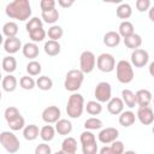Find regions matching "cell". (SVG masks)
<instances>
[{
    "label": "cell",
    "mask_w": 154,
    "mask_h": 154,
    "mask_svg": "<svg viewBox=\"0 0 154 154\" xmlns=\"http://www.w3.org/2000/svg\"><path fill=\"white\" fill-rule=\"evenodd\" d=\"M5 12L10 18L24 22L31 16V6L28 0H14L6 5Z\"/></svg>",
    "instance_id": "cell-1"
},
{
    "label": "cell",
    "mask_w": 154,
    "mask_h": 154,
    "mask_svg": "<svg viewBox=\"0 0 154 154\" xmlns=\"http://www.w3.org/2000/svg\"><path fill=\"white\" fill-rule=\"evenodd\" d=\"M84 97L78 93H72L69 96L67 105H66V113L70 118H79L84 111Z\"/></svg>",
    "instance_id": "cell-2"
},
{
    "label": "cell",
    "mask_w": 154,
    "mask_h": 154,
    "mask_svg": "<svg viewBox=\"0 0 154 154\" xmlns=\"http://www.w3.org/2000/svg\"><path fill=\"white\" fill-rule=\"evenodd\" d=\"M83 81H84V73L79 69H73L66 73L65 81H64V87L67 91L76 93L81 88Z\"/></svg>",
    "instance_id": "cell-3"
},
{
    "label": "cell",
    "mask_w": 154,
    "mask_h": 154,
    "mask_svg": "<svg viewBox=\"0 0 154 154\" xmlns=\"http://www.w3.org/2000/svg\"><path fill=\"white\" fill-rule=\"evenodd\" d=\"M116 75H117V79L123 83V84H128L134 79V69L131 63H129L128 60H119L116 65Z\"/></svg>",
    "instance_id": "cell-4"
},
{
    "label": "cell",
    "mask_w": 154,
    "mask_h": 154,
    "mask_svg": "<svg viewBox=\"0 0 154 154\" xmlns=\"http://www.w3.org/2000/svg\"><path fill=\"white\" fill-rule=\"evenodd\" d=\"M0 143L10 154H14L19 150L20 143L18 137L11 131H2L0 134Z\"/></svg>",
    "instance_id": "cell-5"
},
{
    "label": "cell",
    "mask_w": 154,
    "mask_h": 154,
    "mask_svg": "<svg viewBox=\"0 0 154 154\" xmlns=\"http://www.w3.org/2000/svg\"><path fill=\"white\" fill-rule=\"evenodd\" d=\"M96 65V58L93 52L90 51H84L79 55V70L85 75L90 73Z\"/></svg>",
    "instance_id": "cell-6"
},
{
    "label": "cell",
    "mask_w": 154,
    "mask_h": 154,
    "mask_svg": "<svg viewBox=\"0 0 154 154\" xmlns=\"http://www.w3.org/2000/svg\"><path fill=\"white\" fill-rule=\"evenodd\" d=\"M96 66L101 72H112L116 69V59L109 53H101L96 58Z\"/></svg>",
    "instance_id": "cell-7"
},
{
    "label": "cell",
    "mask_w": 154,
    "mask_h": 154,
    "mask_svg": "<svg viewBox=\"0 0 154 154\" xmlns=\"http://www.w3.org/2000/svg\"><path fill=\"white\" fill-rule=\"evenodd\" d=\"M94 95L96 97V101L101 102H108L112 99V87L108 82H99L95 87Z\"/></svg>",
    "instance_id": "cell-8"
},
{
    "label": "cell",
    "mask_w": 154,
    "mask_h": 154,
    "mask_svg": "<svg viewBox=\"0 0 154 154\" xmlns=\"http://www.w3.org/2000/svg\"><path fill=\"white\" fill-rule=\"evenodd\" d=\"M149 61V54L146 49L138 48L131 53V65L135 67H144Z\"/></svg>",
    "instance_id": "cell-9"
},
{
    "label": "cell",
    "mask_w": 154,
    "mask_h": 154,
    "mask_svg": "<svg viewBox=\"0 0 154 154\" xmlns=\"http://www.w3.org/2000/svg\"><path fill=\"white\" fill-rule=\"evenodd\" d=\"M42 120L47 124H53L57 123L60 119L61 112L58 106H48L42 111Z\"/></svg>",
    "instance_id": "cell-10"
},
{
    "label": "cell",
    "mask_w": 154,
    "mask_h": 154,
    "mask_svg": "<svg viewBox=\"0 0 154 154\" xmlns=\"http://www.w3.org/2000/svg\"><path fill=\"white\" fill-rule=\"evenodd\" d=\"M119 136V131L116 129V128H105L102 129L99 135H97V138L101 143L103 144H109V143H113L114 141H117Z\"/></svg>",
    "instance_id": "cell-11"
},
{
    "label": "cell",
    "mask_w": 154,
    "mask_h": 154,
    "mask_svg": "<svg viewBox=\"0 0 154 154\" xmlns=\"http://www.w3.org/2000/svg\"><path fill=\"white\" fill-rule=\"evenodd\" d=\"M136 117L141 122V124H143V125H150L154 122V112L149 106L138 107Z\"/></svg>",
    "instance_id": "cell-12"
},
{
    "label": "cell",
    "mask_w": 154,
    "mask_h": 154,
    "mask_svg": "<svg viewBox=\"0 0 154 154\" xmlns=\"http://www.w3.org/2000/svg\"><path fill=\"white\" fill-rule=\"evenodd\" d=\"M20 48H23V46H22V42L18 37H8L4 41V49L8 54H14Z\"/></svg>",
    "instance_id": "cell-13"
},
{
    "label": "cell",
    "mask_w": 154,
    "mask_h": 154,
    "mask_svg": "<svg viewBox=\"0 0 154 154\" xmlns=\"http://www.w3.org/2000/svg\"><path fill=\"white\" fill-rule=\"evenodd\" d=\"M135 94H136V102L138 107L149 106V103L153 101V95L148 89H140Z\"/></svg>",
    "instance_id": "cell-14"
},
{
    "label": "cell",
    "mask_w": 154,
    "mask_h": 154,
    "mask_svg": "<svg viewBox=\"0 0 154 154\" xmlns=\"http://www.w3.org/2000/svg\"><path fill=\"white\" fill-rule=\"evenodd\" d=\"M107 111L113 116L120 114L124 111V101L120 97H112L107 102Z\"/></svg>",
    "instance_id": "cell-15"
},
{
    "label": "cell",
    "mask_w": 154,
    "mask_h": 154,
    "mask_svg": "<svg viewBox=\"0 0 154 154\" xmlns=\"http://www.w3.org/2000/svg\"><path fill=\"white\" fill-rule=\"evenodd\" d=\"M120 38H122V36L119 35V32H117V31H107L103 35V43L107 47L113 48V47H117L120 43Z\"/></svg>",
    "instance_id": "cell-16"
},
{
    "label": "cell",
    "mask_w": 154,
    "mask_h": 154,
    "mask_svg": "<svg viewBox=\"0 0 154 154\" xmlns=\"http://www.w3.org/2000/svg\"><path fill=\"white\" fill-rule=\"evenodd\" d=\"M22 52H23V55L28 59H35L38 53H40V49H38V46L35 43V42H28L23 46L22 48Z\"/></svg>",
    "instance_id": "cell-17"
},
{
    "label": "cell",
    "mask_w": 154,
    "mask_h": 154,
    "mask_svg": "<svg viewBox=\"0 0 154 154\" xmlns=\"http://www.w3.org/2000/svg\"><path fill=\"white\" fill-rule=\"evenodd\" d=\"M40 131H41V129H38L37 125L29 124V125H25V128L23 129V136L26 141H34L38 137Z\"/></svg>",
    "instance_id": "cell-18"
},
{
    "label": "cell",
    "mask_w": 154,
    "mask_h": 154,
    "mask_svg": "<svg viewBox=\"0 0 154 154\" xmlns=\"http://www.w3.org/2000/svg\"><path fill=\"white\" fill-rule=\"evenodd\" d=\"M43 49H45V53L49 57H55L60 53L61 51V47H60V43L58 41H53V40H48L47 42H45V46H43Z\"/></svg>",
    "instance_id": "cell-19"
},
{
    "label": "cell",
    "mask_w": 154,
    "mask_h": 154,
    "mask_svg": "<svg viewBox=\"0 0 154 154\" xmlns=\"http://www.w3.org/2000/svg\"><path fill=\"white\" fill-rule=\"evenodd\" d=\"M17 84H18V81H17V78H16L13 75H6V76L2 78V82H1L2 89H4L6 93H12V91H14L16 88H17Z\"/></svg>",
    "instance_id": "cell-20"
},
{
    "label": "cell",
    "mask_w": 154,
    "mask_h": 154,
    "mask_svg": "<svg viewBox=\"0 0 154 154\" xmlns=\"http://www.w3.org/2000/svg\"><path fill=\"white\" fill-rule=\"evenodd\" d=\"M55 131L59 135L66 136L72 131V123L67 119H59L55 123Z\"/></svg>",
    "instance_id": "cell-21"
},
{
    "label": "cell",
    "mask_w": 154,
    "mask_h": 154,
    "mask_svg": "<svg viewBox=\"0 0 154 154\" xmlns=\"http://www.w3.org/2000/svg\"><path fill=\"white\" fill-rule=\"evenodd\" d=\"M136 120V116L132 111H123L119 114V124L124 128L131 126Z\"/></svg>",
    "instance_id": "cell-22"
},
{
    "label": "cell",
    "mask_w": 154,
    "mask_h": 154,
    "mask_svg": "<svg viewBox=\"0 0 154 154\" xmlns=\"http://www.w3.org/2000/svg\"><path fill=\"white\" fill-rule=\"evenodd\" d=\"M124 45H125L128 48L132 49V51L138 49V48L141 47V45H142V37H141V35H138V34H132L131 36L124 38Z\"/></svg>",
    "instance_id": "cell-23"
},
{
    "label": "cell",
    "mask_w": 154,
    "mask_h": 154,
    "mask_svg": "<svg viewBox=\"0 0 154 154\" xmlns=\"http://www.w3.org/2000/svg\"><path fill=\"white\" fill-rule=\"evenodd\" d=\"M122 100L124 101V105H126L129 108H132L137 105L136 94L134 91H131L130 89H123L122 90Z\"/></svg>",
    "instance_id": "cell-24"
},
{
    "label": "cell",
    "mask_w": 154,
    "mask_h": 154,
    "mask_svg": "<svg viewBox=\"0 0 154 154\" xmlns=\"http://www.w3.org/2000/svg\"><path fill=\"white\" fill-rule=\"evenodd\" d=\"M61 150L67 154H76L77 150V141L73 137H66L61 142Z\"/></svg>",
    "instance_id": "cell-25"
},
{
    "label": "cell",
    "mask_w": 154,
    "mask_h": 154,
    "mask_svg": "<svg viewBox=\"0 0 154 154\" xmlns=\"http://www.w3.org/2000/svg\"><path fill=\"white\" fill-rule=\"evenodd\" d=\"M119 30H118V32H119V35L123 37V38H126V37H129V36H131L132 34H135L134 32V24L131 23V22H129V20H123L120 24H119V28H118Z\"/></svg>",
    "instance_id": "cell-26"
},
{
    "label": "cell",
    "mask_w": 154,
    "mask_h": 154,
    "mask_svg": "<svg viewBox=\"0 0 154 154\" xmlns=\"http://www.w3.org/2000/svg\"><path fill=\"white\" fill-rule=\"evenodd\" d=\"M41 17H42V19L46 23L54 24L59 19V12H58L57 8H52V10H47V11H41Z\"/></svg>",
    "instance_id": "cell-27"
},
{
    "label": "cell",
    "mask_w": 154,
    "mask_h": 154,
    "mask_svg": "<svg viewBox=\"0 0 154 154\" xmlns=\"http://www.w3.org/2000/svg\"><path fill=\"white\" fill-rule=\"evenodd\" d=\"M17 69V60L12 55H7L2 59V70L5 72H7L8 75H11L14 70Z\"/></svg>",
    "instance_id": "cell-28"
},
{
    "label": "cell",
    "mask_w": 154,
    "mask_h": 154,
    "mask_svg": "<svg viewBox=\"0 0 154 154\" xmlns=\"http://www.w3.org/2000/svg\"><path fill=\"white\" fill-rule=\"evenodd\" d=\"M116 13H117V17H118V18L126 20L128 18L131 17L132 10H131V6H130L129 4H125V2H124V4H120V5L117 7Z\"/></svg>",
    "instance_id": "cell-29"
},
{
    "label": "cell",
    "mask_w": 154,
    "mask_h": 154,
    "mask_svg": "<svg viewBox=\"0 0 154 154\" xmlns=\"http://www.w3.org/2000/svg\"><path fill=\"white\" fill-rule=\"evenodd\" d=\"M55 136V128H53L52 125H45L41 128V131H40V137L42 138V141L45 142H49L54 138Z\"/></svg>",
    "instance_id": "cell-30"
},
{
    "label": "cell",
    "mask_w": 154,
    "mask_h": 154,
    "mask_svg": "<svg viewBox=\"0 0 154 154\" xmlns=\"http://www.w3.org/2000/svg\"><path fill=\"white\" fill-rule=\"evenodd\" d=\"M2 34L8 38V37H17L16 35L18 34V25L14 22H7L2 26Z\"/></svg>",
    "instance_id": "cell-31"
},
{
    "label": "cell",
    "mask_w": 154,
    "mask_h": 154,
    "mask_svg": "<svg viewBox=\"0 0 154 154\" xmlns=\"http://www.w3.org/2000/svg\"><path fill=\"white\" fill-rule=\"evenodd\" d=\"M85 111L87 113H89L90 116H97L102 112V106L99 101H88L87 105H85Z\"/></svg>",
    "instance_id": "cell-32"
},
{
    "label": "cell",
    "mask_w": 154,
    "mask_h": 154,
    "mask_svg": "<svg viewBox=\"0 0 154 154\" xmlns=\"http://www.w3.org/2000/svg\"><path fill=\"white\" fill-rule=\"evenodd\" d=\"M102 120L96 118V117H91V118H88L85 122H84V129L85 130H89V131H93V130H99L102 128Z\"/></svg>",
    "instance_id": "cell-33"
},
{
    "label": "cell",
    "mask_w": 154,
    "mask_h": 154,
    "mask_svg": "<svg viewBox=\"0 0 154 154\" xmlns=\"http://www.w3.org/2000/svg\"><path fill=\"white\" fill-rule=\"evenodd\" d=\"M36 85L38 89L46 91V90H51L53 87V81L48 77V76H41L37 78L36 81Z\"/></svg>",
    "instance_id": "cell-34"
},
{
    "label": "cell",
    "mask_w": 154,
    "mask_h": 154,
    "mask_svg": "<svg viewBox=\"0 0 154 154\" xmlns=\"http://www.w3.org/2000/svg\"><path fill=\"white\" fill-rule=\"evenodd\" d=\"M63 34H64V31H63V28L60 25H52L47 31L48 37L53 41H58L59 38H61Z\"/></svg>",
    "instance_id": "cell-35"
},
{
    "label": "cell",
    "mask_w": 154,
    "mask_h": 154,
    "mask_svg": "<svg viewBox=\"0 0 154 154\" xmlns=\"http://www.w3.org/2000/svg\"><path fill=\"white\" fill-rule=\"evenodd\" d=\"M7 124H8L10 129L13 130V131H18V130H22V129L25 128V120H24V118L22 116H18L14 119L7 122Z\"/></svg>",
    "instance_id": "cell-36"
},
{
    "label": "cell",
    "mask_w": 154,
    "mask_h": 154,
    "mask_svg": "<svg viewBox=\"0 0 154 154\" xmlns=\"http://www.w3.org/2000/svg\"><path fill=\"white\" fill-rule=\"evenodd\" d=\"M41 64L36 60H31L26 64V72L29 73V76H37L41 73Z\"/></svg>",
    "instance_id": "cell-37"
},
{
    "label": "cell",
    "mask_w": 154,
    "mask_h": 154,
    "mask_svg": "<svg viewBox=\"0 0 154 154\" xmlns=\"http://www.w3.org/2000/svg\"><path fill=\"white\" fill-rule=\"evenodd\" d=\"M19 85L24 89V90H31L35 88L36 85V82L34 81V78L31 76H22L20 79H19Z\"/></svg>",
    "instance_id": "cell-38"
},
{
    "label": "cell",
    "mask_w": 154,
    "mask_h": 154,
    "mask_svg": "<svg viewBox=\"0 0 154 154\" xmlns=\"http://www.w3.org/2000/svg\"><path fill=\"white\" fill-rule=\"evenodd\" d=\"M25 28H26V31H28V34H29V32H31V31H34V30H36V29L43 28V23H42V20H41L38 17H32V18L29 19V22L26 23Z\"/></svg>",
    "instance_id": "cell-39"
},
{
    "label": "cell",
    "mask_w": 154,
    "mask_h": 154,
    "mask_svg": "<svg viewBox=\"0 0 154 154\" xmlns=\"http://www.w3.org/2000/svg\"><path fill=\"white\" fill-rule=\"evenodd\" d=\"M46 35H47V32L45 31V29L43 28H40V29H36V30H34V31H31V32H29V36H30V38H31V41L32 42H41V41H43L45 40V37H46Z\"/></svg>",
    "instance_id": "cell-40"
},
{
    "label": "cell",
    "mask_w": 154,
    "mask_h": 154,
    "mask_svg": "<svg viewBox=\"0 0 154 154\" xmlns=\"http://www.w3.org/2000/svg\"><path fill=\"white\" fill-rule=\"evenodd\" d=\"M4 116H5L6 122H10V120L14 119L16 117L20 116V113H19V109H18L17 107H14V106H10V107H7V108L5 109Z\"/></svg>",
    "instance_id": "cell-41"
},
{
    "label": "cell",
    "mask_w": 154,
    "mask_h": 154,
    "mask_svg": "<svg viewBox=\"0 0 154 154\" xmlns=\"http://www.w3.org/2000/svg\"><path fill=\"white\" fill-rule=\"evenodd\" d=\"M79 141H81V144H87V143H90V142H95L96 138H95V135L91 131L85 130V131H83L81 134Z\"/></svg>",
    "instance_id": "cell-42"
},
{
    "label": "cell",
    "mask_w": 154,
    "mask_h": 154,
    "mask_svg": "<svg viewBox=\"0 0 154 154\" xmlns=\"http://www.w3.org/2000/svg\"><path fill=\"white\" fill-rule=\"evenodd\" d=\"M99 150L96 141L95 142H90L87 144H82V153L83 154H96Z\"/></svg>",
    "instance_id": "cell-43"
},
{
    "label": "cell",
    "mask_w": 154,
    "mask_h": 154,
    "mask_svg": "<svg viewBox=\"0 0 154 154\" xmlns=\"http://www.w3.org/2000/svg\"><path fill=\"white\" fill-rule=\"evenodd\" d=\"M35 154H52V148L47 143H40L35 148Z\"/></svg>",
    "instance_id": "cell-44"
},
{
    "label": "cell",
    "mask_w": 154,
    "mask_h": 154,
    "mask_svg": "<svg viewBox=\"0 0 154 154\" xmlns=\"http://www.w3.org/2000/svg\"><path fill=\"white\" fill-rule=\"evenodd\" d=\"M111 149L113 154H124V143L122 141H114L113 143H111Z\"/></svg>",
    "instance_id": "cell-45"
},
{
    "label": "cell",
    "mask_w": 154,
    "mask_h": 154,
    "mask_svg": "<svg viewBox=\"0 0 154 154\" xmlns=\"http://www.w3.org/2000/svg\"><path fill=\"white\" fill-rule=\"evenodd\" d=\"M135 5H136L137 11H140V12H146V11H149V8H150L149 0H137Z\"/></svg>",
    "instance_id": "cell-46"
},
{
    "label": "cell",
    "mask_w": 154,
    "mask_h": 154,
    "mask_svg": "<svg viewBox=\"0 0 154 154\" xmlns=\"http://www.w3.org/2000/svg\"><path fill=\"white\" fill-rule=\"evenodd\" d=\"M55 1L54 0H41L40 1V7L41 11H47V10H52L55 8Z\"/></svg>",
    "instance_id": "cell-47"
},
{
    "label": "cell",
    "mask_w": 154,
    "mask_h": 154,
    "mask_svg": "<svg viewBox=\"0 0 154 154\" xmlns=\"http://www.w3.org/2000/svg\"><path fill=\"white\" fill-rule=\"evenodd\" d=\"M58 4H59L61 7L67 8V7H71V6L73 5V0H69V1H65V0H59V1H58Z\"/></svg>",
    "instance_id": "cell-48"
},
{
    "label": "cell",
    "mask_w": 154,
    "mask_h": 154,
    "mask_svg": "<svg viewBox=\"0 0 154 154\" xmlns=\"http://www.w3.org/2000/svg\"><path fill=\"white\" fill-rule=\"evenodd\" d=\"M99 154H113V153H112V149H111V146H103V147L100 149Z\"/></svg>",
    "instance_id": "cell-49"
},
{
    "label": "cell",
    "mask_w": 154,
    "mask_h": 154,
    "mask_svg": "<svg viewBox=\"0 0 154 154\" xmlns=\"http://www.w3.org/2000/svg\"><path fill=\"white\" fill-rule=\"evenodd\" d=\"M148 17H149V19L154 23V6H152V7L149 8V11H148Z\"/></svg>",
    "instance_id": "cell-50"
},
{
    "label": "cell",
    "mask_w": 154,
    "mask_h": 154,
    "mask_svg": "<svg viewBox=\"0 0 154 154\" xmlns=\"http://www.w3.org/2000/svg\"><path fill=\"white\" fill-rule=\"evenodd\" d=\"M149 73H150L152 77H154V61H152L149 64Z\"/></svg>",
    "instance_id": "cell-51"
},
{
    "label": "cell",
    "mask_w": 154,
    "mask_h": 154,
    "mask_svg": "<svg viewBox=\"0 0 154 154\" xmlns=\"http://www.w3.org/2000/svg\"><path fill=\"white\" fill-rule=\"evenodd\" d=\"M124 154H137V153H136L135 150H125Z\"/></svg>",
    "instance_id": "cell-52"
},
{
    "label": "cell",
    "mask_w": 154,
    "mask_h": 154,
    "mask_svg": "<svg viewBox=\"0 0 154 154\" xmlns=\"http://www.w3.org/2000/svg\"><path fill=\"white\" fill-rule=\"evenodd\" d=\"M54 154H67V153H65V152H63V150L60 149V150H58V152H55Z\"/></svg>",
    "instance_id": "cell-53"
},
{
    "label": "cell",
    "mask_w": 154,
    "mask_h": 154,
    "mask_svg": "<svg viewBox=\"0 0 154 154\" xmlns=\"http://www.w3.org/2000/svg\"><path fill=\"white\" fill-rule=\"evenodd\" d=\"M152 132H153V135H154V125H153V129H152Z\"/></svg>",
    "instance_id": "cell-54"
},
{
    "label": "cell",
    "mask_w": 154,
    "mask_h": 154,
    "mask_svg": "<svg viewBox=\"0 0 154 154\" xmlns=\"http://www.w3.org/2000/svg\"><path fill=\"white\" fill-rule=\"evenodd\" d=\"M153 103H154V97H153Z\"/></svg>",
    "instance_id": "cell-55"
}]
</instances>
